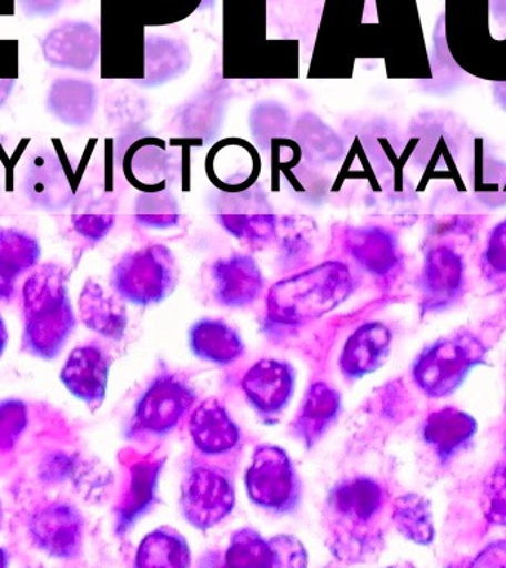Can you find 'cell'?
Here are the masks:
<instances>
[{"label":"cell","mask_w":506,"mask_h":568,"mask_svg":"<svg viewBox=\"0 0 506 568\" xmlns=\"http://www.w3.org/2000/svg\"><path fill=\"white\" fill-rule=\"evenodd\" d=\"M385 491L368 477L336 484L324 505V521L332 552L342 559H358L373 552L380 541V521Z\"/></svg>","instance_id":"6da1fadb"},{"label":"cell","mask_w":506,"mask_h":568,"mask_svg":"<svg viewBox=\"0 0 506 568\" xmlns=\"http://www.w3.org/2000/svg\"><path fill=\"white\" fill-rule=\"evenodd\" d=\"M24 344L39 357L60 353L74 327V315L60 266L44 265L30 275L22 288Z\"/></svg>","instance_id":"7a4b0ae2"},{"label":"cell","mask_w":506,"mask_h":568,"mask_svg":"<svg viewBox=\"0 0 506 568\" xmlns=\"http://www.w3.org/2000/svg\"><path fill=\"white\" fill-rule=\"evenodd\" d=\"M351 291L350 270L327 262L275 284L269 295V320L282 326L308 323L336 308Z\"/></svg>","instance_id":"3957f363"},{"label":"cell","mask_w":506,"mask_h":568,"mask_svg":"<svg viewBox=\"0 0 506 568\" xmlns=\"http://www.w3.org/2000/svg\"><path fill=\"white\" fill-rule=\"evenodd\" d=\"M484 357L483 345L469 333H456L428 346L413 366V379L429 397H446L459 388Z\"/></svg>","instance_id":"277c9868"},{"label":"cell","mask_w":506,"mask_h":568,"mask_svg":"<svg viewBox=\"0 0 506 568\" xmlns=\"http://www.w3.org/2000/svg\"><path fill=\"white\" fill-rule=\"evenodd\" d=\"M249 499L274 514L292 513L301 500V481L287 453L277 446L256 447L246 478Z\"/></svg>","instance_id":"5b68a950"},{"label":"cell","mask_w":506,"mask_h":568,"mask_svg":"<svg viewBox=\"0 0 506 568\" xmlns=\"http://www.w3.org/2000/svg\"><path fill=\"white\" fill-rule=\"evenodd\" d=\"M176 282L175 262L163 246H150L122 257L113 271L119 295L136 305L158 304Z\"/></svg>","instance_id":"8992f818"},{"label":"cell","mask_w":506,"mask_h":568,"mask_svg":"<svg viewBox=\"0 0 506 568\" xmlns=\"http://www.w3.org/2000/svg\"><path fill=\"white\" fill-rule=\"evenodd\" d=\"M234 505V483L224 469L194 464L186 470L181 484V508L191 526L209 530L224 521Z\"/></svg>","instance_id":"52a82bcc"},{"label":"cell","mask_w":506,"mask_h":568,"mask_svg":"<svg viewBox=\"0 0 506 568\" xmlns=\"http://www.w3.org/2000/svg\"><path fill=\"white\" fill-rule=\"evenodd\" d=\"M194 399L189 382L173 375L158 377L138 402L133 433L142 437H164L180 425Z\"/></svg>","instance_id":"ba28073f"},{"label":"cell","mask_w":506,"mask_h":568,"mask_svg":"<svg viewBox=\"0 0 506 568\" xmlns=\"http://www.w3.org/2000/svg\"><path fill=\"white\" fill-rule=\"evenodd\" d=\"M242 388L257 416L273 424L291 402L295 372L280 359H260L243 376Z\"/></svg>","instance_id":"9c48e42d"},{"label":"cell","mask_w":506,"mask_h":568,"mask_svg":"<svg viewBox=\"0 0 506 568\" xmlns=\"http://www.w3.org/2000/svg\"><path fill=\"white\" fill-rule=\"evenodd\" d=\"M24 190L36 206L57 211L65 207L75 193V178L64 158L43 150L27 166Z\"/></svg>","instance_id":"30bf717a"},{"label":"cell","mask_w":506,"mask_h":568,"mask_svg":"<svg viewBox=\"0 0 506 568\" xmlns=\"http://www.w3.org/2000/svg\"><path fill=\"white\" fill-rule=\"evenodd\" d=\"M190 437L204 456H225L239 447L242 434L217 399H206L191 412Z\"/></svg>","instance_id":"8fae6325"},{"label":"cell","mask_w":506,"mask_h":568,"mask_svg":"<svg viewBox=\"0 0 506 568\" xmlns=\"http://www.w3.org/2000/svg\"><path fill=\"white\" fill-rule=\"evenodd\" d=\"M30 530L36 545L52 557H74L82 544V518L70 506L52 505L39 510Z\"/></svg>","instance_id":"7c38bea8"},{"label":"cell","mask_w":506,"mask_h":568,"mask_svg":"<svg viewBox=\"0 0 506 568\" xmlns=\"http://www.w3.org/2000/svg\"><path fill=\"white\" fill-rule=\"evenodd\" d=\"M211 275L217 304L229 308H242L252 304L261 295L264 283L255 261L244 255L215 262Z\"/></svg>","instance_id":"4fadbf2b"},{"label":"cell","mask_w":506,"mask_h":568,"mask_svg":"<svg viewBox=\"0 0 506 568\" xmlns=\"http://www.w3.org/2000/svg\"><path fill=\"white\" fill-rule=\"evenodd\" d=\"M110 358L98 346H80L71 353L61 372L67 389L89 406H101L109 377Z\"/></svg>","instance_id":"5bb4252c"},{"label":"cell","mask_w":506,"mask_h":568,"mask_svg":"<svg viewBox=\"0 0 506 568\" xmlns=\"http://www.w3.org/2000/svg\"><path fill=\"white\" fill-rule=\"evenodd\" d=\"M465 268L462 256L447 246L431 248L422 271L425 306L443 308L459 296L464 287Z\"/></svg>","instance_id":"9a60e30c"},{"label":"cell","mask_w":506,"mask_h":568,"mask_svg":"<svg viewBox=\"0 0 506 568\" xmlns=\"http://www.w3.org/2000/svg\"><path fill=\"white\" fill-rule=\"evenodd\" d=\"M393 335L385 324H363L346 339L340 366L348 379H360L377 371L388 358Z\"/></svg>","instance_id":"2e32d148"},{"label":"cell","mask_w":506,"mask_h":568,"mask_svg":"<svg viewBox=\"0 0 506 568\" xmlns=\"http://www.w3.org/2000/svg\"><path fill=\"white\" fill-rule=\"evenodd\" d=\"M341 412V397L324 382H315L306 390L300 412L293 420L292 433L306 447H313L331 428Z\"/></svg>","instance_id":"e0dca14e"},{"label":"cell","mask_w":506,"mask_h":568,"mask_svg":"<svg viewBox=\"0 0 506 568\" xmlns=\"http://www.w3.org/2000/svg\"><path fill=\"white\" fill-rule=\"evenodd\" d=\"M477 433V422L468 413L455 407L431 413L424 425V439L439 459L456 455Z\"/></svg>","instance_id":"ac0fdd59"},{"label":"cell","mask_w":506,"mask_h":568,"mask_svg":"<svg viewBox=\"0 0 506 568\" xmlns=\"http://www.w3.org/2000/svg\"><path fill=\"white\" fill-rule=\"evenodd\" d=\"M195 357L226 366L242 357L244 344L239 333L222 320H200L190 332Z\"/></svg>","instance_id":"d6986e66"},{"label":"cell","mask_w":506,"mask_h":568,"mask_svg":"<svg viewBox=\"0 0 506 568\" xmlns=\"http://www.w3.org/2000/svg\"><path fill=\"white\" fill-rule=\"evenodd\" d=\"M80 317L92 331L111 339H119L126 331L124 306L97 283L89 282L79 300Z\"/></svg>","instance_id":"ffe728a7"},{"label":"cell","mask_w":506,"mask_h":568,"mask_svg":"<svg viewBox=\"0 0 506 568\" xmlns=\"http://www.w3.org/2000/svg\"><path fill=\"white\" fill-rule=\"evenodd\" d=\"M350 252L368 273L388 275L399 262L397 243L386 230L363 229L350 235Z\"/></svg>","instance_id":"44dd1931"},{"label":"cell","mask_w":506,"mask_h":568,"mask_svg":"<svg viewBox=\"0 0 506 568\" xmlns=\"http://www.w3.org/2000/svg\"><path fill=\"white\" fill-rule=\"evenodd\" d=\"M191 554L184 537L171 527L158 528L141 541L135 566L141 568L190 567Z\"/></svg>","instance_id":"7402d4cb"},{"label":"cell","mask_w":506,"mask_h":568,"mask_svg":"<svg viewBox=\"0 0 506 568\" xmlns=\"http://www.w3.org/2000/svg\"><path fill=\"white\" fill-rule=\"evenodd\" d=\"M229 567H283L275 537L266 540L253 528H242L231 537L225 554Z\"/></svg>","instance_id":"603a6c76"},{"label":"cell","mask_w":506,"mask_h":568,"mask_svg":"<svg viewBox=\"0 0 506 568\" xmlns=\"http://www.w3.org/2000/svg\"><path fill=\"white\" fill-rule=\"evenodd\" d=\"M40 247L36 239L18 230L0 231V280L12 287L18 275L38 264Z\"/></svg>","instance_id":"cb8c5ba5"},{"label":"cell","mask_w":506,"mask_h":568,"mask_svg":"<svg viewBox=\"0 0 506 568\" xmlns=\"http://www.w3.org/2000/svg\"><path fill=\"white\" fill-rule=\"evenodd\" d=\"M391 518L399 535L417 545H429L435 528L429 504L419 495H404L394 500Z\"/></svg>","instance_id":"d4e9b609"},{"label":"cell","mask_w":506,"mask_h":568,"mask_svg":"<svg viewBox=\"0 0 506 568\" xmlns=\"http://www.w3.org/2000/svg\"><path fill=\"white\" fill-rule=\"evenodd\" d=\"M159 470V462H141L133 466L126 501L120 510L119 523L123 528L135 521L153 504Z\"/></svg>","instance_id":"484cf974"},{"label":"cell","mask_w":506,"mask_h":568,"mask_svg":"<svg viewBox=\"0 0 506 568\" xmlns=\"http://www.w3.org/2000/svg\"><path fill=\"white\" fill-rule=\"evenodd\" d=\"M74 230L89 240H101L114 224V213L109 200L102 195L87 193L75 200L73 215Z\"/></svg>","instance_id":"4316f807"},{"label":"cell","mask_w":506,"mask_h":568,"mask_svg":"<svg viewBox=\"0 0 506 568\" xmlns=\"http://www.w3.org/2000/svg\"><path fill=\"white\" fill-rule=\"evenodd\" d=\"M482 508L488 523L506 527V462L496 465L487 475L483 487Z\"/></svg>","instance_id":"83f0119b"},{"label":"cell","mask_w":506,"mask_h":568,"mask_svg":"<svg viewBox=\"0 0 506 568\" xmlns=\"http://www.w3.org/2000/svg\"><path fill=\"white\" fill-rule=\"evenodd\" d=\"M27 424L24 404L20 402L0 403V450H8L16 444Z\"/></svg>","instance_id":"f1b7e54d"},{"label":"cell","mask_w":506,"mask_h":568,"mask_svg":"<svg viewBox=\"0 0 506 568\" xmlns=\"http://www.w3.org/2000/svg\"><path fill=\"white\" fill-rule=\"evenodd\" d=\"M136 217L150 226H171L178 221L175 203L172 200L145 197L140 200Z\"/></svg>","instance_id":"f546056e"},{"label":"cell","mask_w":506,"mask_h":568,"mask_svg":"<svg viewBox=\"0 0 506 568\" xmlns=\"http://www.w3.org/2000/svg\"><path fill=\"white\" fill-rule=\"evenodd\" d=\"M484 261L496 274H506V220L493 226L488 234Z\"/></svg>","instance_id":"4dcf8cb0"},{"label":"cell","mask_w":506,"mask_h":568,"mask_svg":"<svg viewBox=\"0 0 506 568\" xmlns=\"http://www.w3.org/2000/svg\"><path fill=\"white\" fill-rule=\"evenodd\" d=\"M8 333L7 327H4L3 320L0 318V354L3 353L4 346H7Z\"/></svg>","instance_id":"1f68e13d"},{"label":"cell","mask_w":506,"mask_h":568,"mask_svg":"<svg viewBox=\"0 0 506 568\" xmlns=\"http://www.w3.org/2000/svg\"><path fill=\"white\" fill-rule=\"evenodd\" d=\"M7 554H4L2 549H0V567L7 566Z\"/></svg>","instance_id":"d6a6232c"}]
</instances>
